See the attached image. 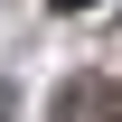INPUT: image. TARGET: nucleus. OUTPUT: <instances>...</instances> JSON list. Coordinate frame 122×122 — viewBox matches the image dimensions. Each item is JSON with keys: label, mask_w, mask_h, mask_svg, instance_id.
<instances>
[{"label": "nucleus", "mask_w": 122, "mask_h": 122, "mask_svg": "<svg viewBox=\"0 0 122 122\" xmlns=\"http://www.w3.org/2000/svg\"><path fill=\"white\" fill-rule=\"evenodd\" d=\"M47 10H94V0H47Z\"/></svg>", "instance_id": "obj_2"}, {"label": "nucleus", "mask_w": 122, "mask_h": 122, "mask_svg": "<svg viewBox=\"0 0 122 122\" xmlns=\"http://www.w3.org/2000/svg\"><path fill=\"white\" fill-rule=\"evenodd\" d=\"M56 122H122V85H103V75H75L56 94Z\"/></svg>", "instance_id": "obj_1"}]
</instances>
